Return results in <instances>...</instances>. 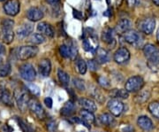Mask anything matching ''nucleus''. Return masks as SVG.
Instances as JSON below:
<instances>
[{"mask_svg": "<svg viewBox=\"0 0 159 132\" xmlns=\"http://www.w3.org/2000/svg\"><path fill=\"white\" fill-rule=\"evenodd\" d=\"M143 53L148 60V66L152 71L159 70V49L152 44L143 47Z\"/></svg>", "mask_w": 159, "mask_h": 132, "instance_id": "obj_1", "label": "nucleus"}, {"mask_svg": "<svg viewBox=\"0 0 159 132\" xmlns=\"http://www.w3.org/2000/svg\"><path fill=\"white\" fill-rule=\"evenodd\" d=\"M13 98L19 109L21 112H25L27 107H29V102L30 99L27 92L22 89H16L13 92Z\"/></svg>", "mask_w": 159, "mask_h": 132, "instance_id": "obj_2", "label": "nucleus"}, {"mask_svg": "<svg viewBox=\"0 0 159 132\" xmlns=\"http://www.w3.org/2000/svg\"><path fill=\"white\" fill-rule=\"evenodd\" d=\"M38 48L34 45L20 46L16 49V56L20 60H27L34 58L38 53Z\"/></svg>", "mask_w": 159, "mask_h": 132, "instance_id": "obj_3", "label": "nucleus"}, {"mask_svg": "<svg viewBox=\"0 0 159 132\" xmlns=\"http://www.w3.org/2000/svg\"><path fill=\"white\" fill-rule=\"evenodd\" d=\"M144 86V80L140 75H134L130 77L125 82V89L128 92H136L142 90Z\"/></svg>", "mask_w": 159, "mask_h": 132, "instance_id": "obj_4", "label": "nucleus"}, {"mask_svg": "<svg viewBox=\"0 0 159 132\" xmlns=\"http://www.w3.org/2000/svg\"><path fill=\"white\" fill-rule=\"evenodd\" d=\"M138 29L146 35H150L153 33L156 28V20L153 17H146L140 20L137 23Z\"/></svg>", "mask_w": 159, "mask_h": 132, "instance_id": "obj_5", "label": "nucleus"}, {"mask_svg": "<svg viewBox=\"0 0 159 132\" xmlns=\"http://www.w3.org/2000/svg\"><path fill=\"white\" fill-rule=\"evenodd\" d=\"M124 39L129 45L139 47L142 45V43L144 41V37L142 36L141 33L137 32L136 30L130 29L124 34Z\"/></svg>", "mask_w": 159, "mask_h": 132, "instance_id": "obj_6", "label": "nucleus"}, {"mask_svg": "<svg viewBox=\"0 0 159 132\" xmlns=\"http://www.w3.org/2000/svg\"><path fill=\"white\" fill-rule=\"evenodd\" d=\"M19 72L23 80L27 81V82H33L36 77L35 69L29 63L22 64L19 68Z\"/></svg>", "mask_w": 159, "mask_h": 132, "instance_id": "obj_7", "label": "nucleus"}, {"mask_svg": "<svg viewBox=\"0 0 159 132\" xmlns=\"http://www.w3.org/2000/svg\"><path fill=\"white\" fill-rule=\"evenodd\" d=\"M59 52L61 56L64 58H70L74 59L77 56V46L74 42H70L68 45H62L59 47Z\"/></svg>", "mask_w": 159, "mask_h": 132, "instance_id": "obj_8", "label": "nucleus"}, {"mask_svg": "<svg viewBox=\"0 0 159 132\" xmlns=\"http://www.w3.org/2000/svg\"><path fill=\"white\" fill-rule=\"evenodd\" d=\"M29 108L38 119L43 120L45 118V112L42 105L34 98H30L29 102Z\"/></svg>", "mask_w": 159, "mask_h": 132, "instance_id": "obj_9", "label": "nucleus"}, {"mask_svg": "<svg viewBox=\"0 0 159 132\" xmlns=\"http://www.w3.org/2000/svg\"><path fill=\"white\" fill-rule=\"evenodd\" d=\"M20 4L19 0H8L4 5V11L10 16H15L20 12Z\"/></svg>", "mask_w": 159, "mask_h": 132, "instance_id": "obj_10", "label": "nucleus"}, {"mask_svg": "<svg viewBox=\"0 0 159 132\" xmlns=\"http://www.w3.org/2000/svg\"><path fill=\"white\" fill-rule=\"evenodd\" d=\"M107 107L109 111L111 113V115L114 116H119L124 111V104L122 103L119 99H111L107 104Z\"/></svg>", "mask_w": 159, "mask_h": 132, "instance_id": "obj_11", "label": "nucleus"}, {"mask_svg": "<svg viewBox=\"0 0 159 132\" xmlns=\"http://www.w3.org/2000/svg\"><path fill=\"white\" fill-rule=\"evenodd\" d=\"M113 59L116 63L125 64L130 59V52L125 47H120L114 53Z\"/></svg>", "mask_w": 159, "mask_h": 132, "instance_id": "obj_12", "label": "nucleus"}, {"mask_svg": "<svg viewBox=\"0 0 159 132\" xmlns=\"http://www.w3.org/2000/svg\"><path fill=\"white\" fill-rule=\"evenodd\" d=\"M115 33H116V31L113 29L107 28L103 30L102 34V40L105 44H107L109 46H111V48H114V46L116 45Z\"/></svg>", "mask_w": 159, "mask_h": 132, "instance_id": "obj_13", "label": "nucleus"}, {"mask_svg": "<svg viewBox=\"0 0 159 132\" xmlns=\"http://www.w3.org/2000/svg\"><path fill=\"white\" fill-rule=\"evenodd\" d=\"M43 12L40 9L39 7L33 6L30 7L29 10L27 11V18L29 19L30 21H38L41 19L43 18Z\"/></svg>", "mask_w": 159, "mask_h": 132, "instance_id": "obj_14", "label": "nucleus"}, {"mask_svg": "<svg viewBox=\"0 0 159 132\" xmlns=\"http://www.w3.org/2000/svg\"><path fill=\"white\" fill-rule=\"evenodd\" d=\"M40 75L43 77H47L51 74V63L49 59H43L39 62L38 65Z\"/></svg>", "mask_w": 159, "mask_h": 132, "instance_id": "obj_15", "label": "nucleus"}, {"mask_svg": "<svg viewBox=\"0 0 159 132\" xmlns=\"http://www.w3.org/2000/svg\"><path fill=\"white\" fill-rule=\"evenodd\" d=\"M137 125L145 131H150L154 128L153 122L148 116H140L137 120Z\"/></svg>", "mask_w": 159, "mask_h": 132, "instance_id": "obj_16", "label": "nucleus"}, {"mask_svg": "<svg viewBox=\"0 0 159 132\" xmlns=\"http://www.w3.org/2000/svg\"><path fill=\"white\" fill-rule=\"evenodd\" d=\"M33 30H34V26L31 23H25L20 28H18L16 35L19 38H25L30 35V34L33 32Z\"/></svg>", "mask_w": 159, "mask_h": 132, "instance_id": "obj_17", "label": "nucleus"}, {"mask_svg": "<svg viewBox=\"0 0 159 132\" xmlns=\"http://www.w3.org/2000/svg\"><path fill=\"white\" fill-rule=\"evenodd\" d=\"M80 106L83 107V109L87 110V111H89L91 113H94L95 111H97V106L96 102L90 99V98H80L78 100Z\"/></svg>", "mask_w": 159, "mask_h": 132, "instance_id": "obj_18", "label": "nucleus"}, {"mask_svg": "<svg viewBox=\"0 0 159 132\" xmlns=\"http://www.w3.org/2000/svg\"><path fill=\"white\" fill-rule=\"evenodd\" d=\"M131 26H132V23L128 19H122L117 23L115 31L118 34H125L126 31L130 30Z\"/></svg>", "mask_w": 159, "mask_h": 132, "instance_id": "obj_19", "label": "nucleus"}, {"mask_svg": "<svg viewBox=\"0 0 159 132\" xmlns=\"http://www.w3.org/2000/svg\"><path fill=\"white\" fill-rule=\"evenodd\" d=\"M37 30L40 32V34L47 35L49 37L54 36V30L52 29L51 25L47 22H40L37 25Z\"/></svg>", "mask_w": 159, "mask_h": 132, "instance_id": "obj_20", "label": "nucleus"}, {"mask_svg": "<svg viewBox=\"0 0 159 132\" xmlns=\"http://www.w3.org/2000/svg\"><path fill=\"white\" fill-rule=\"evenodd\" d=\"M0 39L5 44H11L14 39V33L12 29H1L0 31Z\"/></svg>", "mask_w": 159, "mask_h": 132, "instance_id": "obj_21", "label": "nucleus"}, {"mask_svg": "<svg viewBox=\"0 0 159 132\" xmlns=\"http://www.w3.org/2000/svg\"><path fill=\"white\" fill-rule=\"evenodd\" d=\"M12 95L7 89H3L0 91V101L4 105L11 106H13V100H12Z\"/></svg>", "mask_w": 159, "mask_h": 132, "instance_id": "obj_22", "label": "nucleus"}, {"mask_svg": "<svg viewBox=\"0 0 159 132\" xmlns=\"http://www.w3.org/2000/svg\"><path fill=\"white\" fill-rule=\"evenodd\" d=\"M110 96L116 99H125L129 97V92L125 89H113L110 92Z\"/></svg>", "mask_w": 159, "mask_h": 132, "instance_id": "obj_23", "label": "nucleus"}, {"mask_svg": "<svg viewBox=\"0 0 159 132\" xmlns=\"http://www.w3.org/2000/svg\"><path fill=\"white\" fill-rule=\"evenodd\" d=\"M97 61L99 64L107 63L110 61V54L104 49H99L97 53Z\"/></svg>", "mask_w": 159, "mask_h": 132, "instance_id": "obj_24", "label": "nucleus"}, {"mask_svg": "<svg viewBox=\"0 0 159 132\" xmlns=\"http://www.w3.org/2000/svg\"><path fill=\"white\" fill-rule=\"evenodd\" d=\"M74 110H75L74 103L72 100H69L64 105V106L61 108V115H64V116H70L74 114Z\"/></svg>", "mask_w": 159, "mask_h": 132, "instance_id": "obj_25", "label": "nucleus"}, {"mask_svg": "<svg viewBox=\"0 0 159 132\" xmlns=\"http://www.w3.org/2000/svg\"><path fill=\"white\" fill-rule=\"evenodd\" d=\"M80 119L82 121H85L86 123H88V124L94 123L95 120H96L93 113H91L89 111H87V110H81L80 112Z\"/></svg>", "mask_w": 159, "mask_h": 132, "instance_id": "obj_26", "label": "nucleus"}, {"mask_svg": "<svg viewBox=\"0 0 159 132\" xmlns=\"http://www.w3.org/2000/svg\"><path fill=\"white\" fill-rule=\"evenodd\" d=\"M98 119L102 125H106V126H111L115 122L113 117L109 114H102L98 116Z\"/></svg>", "mask_w": 159, "mask_h": 132, "instance_id": "obj_27", "label": "nucleus"}, {"mask_svg": "<svg viewBox=\"0 0 159 132\" xmlns=\"http://www.w3.org/2000/svg\"><path fill=\"white\" fill-rule=\"evenodd\" d=\"M57 77H58L59 82L63 85H65V86L68 85L69 82H70V76L66 72H65L62 69L58 68L57 69Z\"/></svg>", "mask_w": 159, "mask_h": 132, "instance_id": "obj_28", "label": "nucleus"}, {"mask_svg": "<svg viewBox=\"0 0 159 132\" xmlns=\"http://www.w3.org/2000/svg\"><path fill=\"white\" fill-rule=\"evenodd\" d=\"M29 41H30V43H32L34 45H41L45 42V37L43 35L40 34V33H34L30 35Z\"/></svg>", "mask_w": 159, "mask_h": 132, "instance_id": "obj_29", "label": "nucleus"}, {"mask_svg": "<svg viewBox=\"0 0 159 132\" xmlns=\"http://www.w3.org/2000/svg\"><path fill=\"white\" fill-rule=\"evenodd\" d=\"M148 109L149 113L153 115L154 117H156L157 119L159 120V102L157 101H154L148 105Z\"/></svg>", "mask_w": 159, "mask_h": 132, "instance_id": "obj_30", "label": "nucleus"}, {"mask_svg": "<svg viewBox=\"0 0 159 132\" xmlns=\"http://www.w3.org/2000/svg\"><path fill=\"white\" fill-rule=\"evenodd\" d=\"M150 97V93L148 91H145V92H140L138 95L135 96V98H134V100H135V102L138 104H142L144 103V102H146L147 100H148V98Z\"/></svg>", "mask_w": 159, "mask_h": 132, "instance_id": "obj_31", "label": "nucleus"}, {"mask_svg": "<svg viewBox=\"0 0 159 132\" xmlns=\"http://www.w3.org/2000/svg\"><path fill=\"white\" fill-rule=\"evenodd\" d=\"M11 66L10 63L2 64L0 66V77H6L11 74Z\"/></svg>", "mask_w": 159, "mask_h": 132, "instance_id": "obj_32", "label": "nucleus"}, {"mask_svg": "<svg viewBox=\"0 0 159 132\" xmlns=\"http://www.w3.org/2000/svg\"><path fill=\"white\" fill-rule=\"evenodd\" d=\"M77 68H78V71L80 75H84L87 72V68H88V65L85 62V60L83 59H79L77 62Z\"/></svg>", "mask_w": 159, "mask_h": 132, "instance_id": "obj_33", "label": "nucleus"}, {"mask_svg": "<svg viewBox=\"0 0 159 132\" xmlns=\"http://www.w3.org/2000/svg\"><path fill=\"white\" fill-rule=\"evenodd\" d=\"M98 83H99V85L100 86H102V88H109V87L111 86V81L109 80L107 77H105V76H99L98 77Z\"/></svg>", "mask_w": 159, "mask_h": 132, "instance_id": "obj_34", "label": "nucleus"}, {"mask_svg": "<svg viewBox=\"0 0 159 132\" xmlns=\"http://www.w3.org/2000/svg\"><path fill=\"white\" fill-rule=\"evenodd\" d=\"M14 26V21L11 19H5L1 23V29H12Z\"/></svg>", "mask_w": 159, "mask_h": 132, "instance_id": "obj_35", "label": "nucleus"}, {"mask_svg": "<svg viewBox=\"0 0 159 132\" xmlns=\"http://www.w3.org/2000/svg\"><path fill=\"white\" fill-rule=\"evenodd\" d=\"M73 82H74V86L76 87L77 90H79L80 92L85 91V84H84V82L81 80V79H79V78H74Z\"/></svg>", "mask_w": 159, "mask_h": 132, "instance_id": "obj_36", "label": "nucleus"}, {"mask_svg": "<svg viewBox=\"0 0 159 132\" xmlns=\"http://www.w3.org/2000/svg\"><path fill=\"white\" fill-rule=\"evenodd\" d=\"M26 87L28 88V90H29V92H31V93H33L34 95H39L40 94L39 87L36 86L34 83H28Z\"/></svg>", "mask_w": 159, "mask_h": 132, "instance_id": "obj_37", "label": "nucleus"}, {"mask_svg": "<svg viewBox=\"0 0 159 132\" xmlns=\"http://www.w3.org/2000/svg\"><path fill=\"white\" fill-rule=\"evenodd\" d=\"M89 68L90 69L91 71H97L99 69V63L97 62V60H94V59H89L88 61V64Z\"/></svg>", "mask_w": 159, "mask_h": 132, "instance_id": "obj_38", "label": "nucleus"}, {"mask_svg": "<svg viewBox=\"0 0 159 132\" xmlns=\"http://www.w3.org/2000/svg\"><path fill=\"white\" fill-rule=\"evenodd\" d=\"M47 129L49 132H56L57 131V123L56 121H50L47 123Z\"/></svg>", "mask_w": 159, "mask_h": 132, "instance_id": "obj_39", "label": "nucleus"}, {"mask_svg": "<svg viewBox=\"0 0 159 132\" xmlns=\"http://www.w3.org/2000/svg\"><path fill=\"white\" fill-rule=\"evenodd\" d=\"M19 124H20V126L22 129V130L24 132H34L33 131V130L31 129V127L29 126L28 124H26V123L23 121H21V120L19 121Z\"/></svg>", "mask_w": 159, "mask_h": 132, "instance_id": "obj_40", "label": "nucleus"}, {"mask_svg": "<svg viewBox=\"0 0 159 132\" xmlns=\"http://www.w3.org/2000/svg\"><path fill=\"white\" fill-rule=\"evenodd\" d=\"M93 96L95 97L96 99H97V101H99V102H102L103 100H104V98L102 97V93L99 92L97 89H95L94 90V92H93Z\"/></svg>", "mask_w": 159, "mask_h": 132, "instance_id": "obj_41", "label": "nucleus"}, {"mask_svg": "<svg viewBox=\"0 0 159 132\" xmlns=\"http://www.w3.org/2000/svg\"><path fill=\"white\" fill-rule=\"evenodd\" d=\"M126 3H127L128 6L134 8V7H137L140 6L142 3V0H126Z\"/></svg>", "mask_w": 159, "mask_h": 132, "instance_id": "obj_42", "label": "nucleus"}, {"mask_svg": "<svg viewBox=\"0 0 159 132\" xmlns=\"http://www.w3.org/2000/svg\"><path fill=\"white\" fill-rule=\"evenodd\" d=\"M44 104H45V106L48 107V108H51L52 107V104H53V101H52V99L50 97H48V98H46L44 99Z\"/></svg>", "mask_w": 159, "mask_h": 132, "instance_id": "obj_43", "label": "nucleus"}, {"mask_svg": "<svg viewBox=\"0 0 159 132\" xmlns=\"http://www.w3.org/2000/svg\"><path fill=\"white\" fill-rule=\"evenodd\" d=\"M74 16L76 19H78V20H82V17H83L81 12L78 11V10H75V9H74Z\"/></svg>", "mask_w": 159, "mask_h": 132, "instance_id": "obj_44", "label": "nucleus"}, {"mask_svg": "<svg viewBox=\"0 0 159 132\" xmlns=\"http://www.w3.org/2000/svg\"><path fill=\"white\" fill-rule=\"evenodd\" d=\"M46 2H47L49 5H51V6H57V5L59 4L60 0H46Z\"/></svg>", "mask_w": 159, "mask_h": 132, "instance_id": "obj_45", "label": "nucleus"}, {"mask_svg": "<svg viewBox=\"0 0 159 132\" xmlns=\"http://www.w3.org/2000/svg\"><path fill=\"white\" fill-rule=\"evenodd\" d=\"M6 47L4 46V45L0 44V57H2L3 55H5V54H6Z\"/></svg>", "mask_w": 159, "mask_h": 132, "instance_id": "obj_46", "label": "nucleus"}, {"mask_svg": "<svg viewBox=\"0 0 159 132\" xmlns=\"http://www.w3.org/2000/svg\"><path fill=\"white\" fill-rule=\"evenodd\" d=\"M11 131H12L11 128L10 126H8V125H4L3 128H2V132H11Z\"/></svg>", "mask_w": 159, "mask_h": 132, "instance_id": "obj_47", "label": "nucleus"}, {"mask_svg": "<svg viewBox=\"0 0 159 132\" xmlns=\"http://www.w3.org/2000/svg\"><path fill=\"white\" fill-rule=\"evenodd\" d=\"M111 14H112V10L111 9H108V10H106V11L103 12V15L104 16H107V17H111Z\"/></svg>", "mask_w": 159, "mask_h": 132, "instance_id": "obj_48", "label": "nucleus"}, {"mask_svg": "<svg viewBox=\"0 0 159 132\" xmlns=\"http://www.w3.org/2000/svg\"><path fill=\"white\" fill-rule=\"evenodd\" d=\"M152 1H153V3L156 6H159V0H152Z\"/></svg>", "mask_w": 159, "mask_h": 132, "instance_id": "obj_49", "label": "nucleus"}, {"mask_svg": "<svg viewBox=\"0 0 159 132\" xmlns=\"http://www.w3.org/2000/svg\"><path fill=\"white\" fill-rule=\"evenodd\" d=\"M157 42L159 43V28L158 29H157Z\"/></svg>", "mask_w": 159, "mask_h": 132, "instance_id": "obj_50", "label": "nucleus"}, {"mask_svg": "<svg viewBox=\"0 0 159 132\" xmlns=\"http://www.w3.org/2000/svg\"><path fill=\"white\" fill-rule=\"evenodd\" d=\"M2 65V59H1V57H0V66Z\"/></svg>", "mask_w": 159, "mask_h": 132, "instance_id": "obj_51", "label": "nucleus"}, {"mask_svg": "<svg viewBox=\"0 0 159 132\" xmlns=\"http://www.w3.org/2000/svg\"><path fill=\"white\" fill-rule=\"evenodd\" d=\"M107 2H108V4L110 3V1H109V0H107Z\"/></svg>", "mask_w": 159, "mask_h": 132, "instance_id": "obj_52", "label": "nucleus"}, {"mask_svg": "<svg viewBox=\"0 0 159 132\" xmlns=\"http://www.w3.org/2000/svg\"><path fill=\"white\" fill-rule=\"evenodd\" d=\"M0 1H1V2H2V1H5V0H0Z\"/></svg>", "mask_w": 159, "mask_h": 132, "instance_id": "obj_53", "label": "nucleus"}]
</instances>
